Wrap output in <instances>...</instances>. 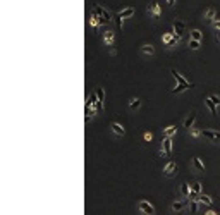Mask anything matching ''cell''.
I'll return each instance as SVG.
<instances>
[{
	"instance_id": "cell-1",
	"label": "cell",
	"mask_w": 220,
	"mask_h": 215,
	"mask_svg": "<svg viewBox=\"0 0 220 215\" xmlns=\"http://www.w3.org/2000/svg\"><path fill=\"white\" fill-rule=\"evenodd\" d=\"M179 40H181V35H177V33H174V35H170V33H163V36H162V41L167 47H172L174 43H177Z\"/></svg>"
},
{
	"instance_id": "cell-2",
	"label": "cell",
	"mask_w": 220,
	"mask_h": 215,
	"mask_svg": "<svg viewBox=\"0 0 220 215\" xmlns=\"http://www.w3.org/2000/svg\"><path fill=\"white\" fill-rule=\"evenodd\" d=\"M96 103H98V95H96V90L90 93L86 100V108H96Z\"/></svg>"
},
{
	"instance_id": "cell-3",
	"label": "cell",
	"mask_w": 220,
	"mask_h": 215,
	"mask_svg": "<svg viewBox=\"0 0 220 215\" xmlns=\"http://www.w3.org/2000/svg\"><path fill=\"white\" fill-rule=\"evenodd\" d=\"M95 12L100 14V16L105 19V23H110V21H112V14H110L108 10H105L102 5H95Z\"/></svg>"
},
{
	"instance_id": "cell-4",
	"label": "cell",
	"mask_w": 220,
	"mask_h": 215,
	"mask_svg": "<svg viewBox=\"0 0 220 215\" xmlns=\"http://www.w3.org/2000/svg\"><path fill=\"white\" fill-rule=\"evenodd\" d=\"M139 210H141L143 213H155V208H153V205H150L148 201H146V200H141V201H139Z\"/></svg>"
},
{
	"instance_id": "cell-5",
	"label": "cell",
	"mask_w": 220,
	"mask_h": 215,
	"mask_svg": "<svg viewBox=\"0 0 220 215\" xmlns=\"http://www.w3.org/2000/svg\"><path fill=\"white\" fill-rule=\"evenodd\" d=\"M203 136H205V138H208L210 141H220V133H218V131L203 129Z\"/></svg>"
},
{
	"instance_id": "cell-6",
	"label": "cell",
	"mask_w": 220,
	"mask_h": 215,
	"mask_svg": "<svg viewBox=\"0 0 220 215\" xmlns=\"http://www.w3.org/2000/svg\"><path fill=\"white\" fill-rule=\"evenodd\" d=\"M96 95H98L96 110H98V112H102V110H103V102H105V91H103V88H96Z\"/></svg>"
},
{
	"instance_id": "cell-7",
	"label": "cell",
	"mask_w": 220,
	"mask_h": 215,
	"mask_svg": "<svg viewBox=\"0 0 220 215\" xmlns=\"http://www.w3.org/2000/svg\"><path fill=\"white\" fill-rule=\"evenodd\" d=\"M170 74H172V76H174V78H175V79H177V83H179V85H184V86H186V88H193V85H191V83H189V81H186V79H184V78H182V76H181V74H179V72H177V71H175V69H172V71H170Z\"/></svg>"
},
{
	"instance_id": "cell-8",
	"label": "cell",
	"mask_w": 220,
	"mask_h": 215,
	"mask_svg": "<svg viewBox=\"0 0 220 215\" xmlns=\"http://www.w3.org/2000/svg\"><path fill=\"white\" fill-rule=\"evenodd\" d=\"M102 23H105V19L100 16V14H96V12L91 14V17H90V24H91V26H93V28H98Z\"/></svg>"
},
{
	"instance_id": "cell-9",
	"label": "cell",
	"mask_w": 220,
	"mask_h": 215,
	"mask_svg": "<svg viewBox=\"0 0 220 215\" xmlns=\"http://www.w3.org/2000/svg\"><path fill=\"white\" fill-rule=\"evenodd\" d=\"M162 148L167 152V155L172 153V136H165L162 141Z\"/></svg>"
},
{
	"instance_id": "cell-10",
	"label": "cell",
	"mask_w": 220,
	"mask_h": 215,
	"mask_svg": "<svg viewBox=\"0 0 220 215\" xmlns=\"http://www.w3.org/2000/svg\"><path fill=\"white\" fill-rule=\"evenodd\" d=\"M103 41H105V45H108V47H113V31H103Z\"/></svg>"
},
{
	"instance_id": "cell-11",
	"label": "cell",
	"mask_w": 220,
	"mask_h": 215,
	"mask_svg": "<svg viewBox=\"0 0 220 215\" xmlns=\"http://www.w3.org/2000/svg\"><path fill=\"white\" fill-rule=\"evenodd\" d=\"M110 127H112V131L117 134V136H124V134H126V129H124L119 122H112V126H110Z\"/></svg>"
},
{
	"instance_id": "cell-12",
	"label": "cell",
	"mask_w": 220,
	"mask_h": 215,
	"mask_svg": "<svg viewBox=\"0 0 220 215\" xmlns=\"http://www.w3.org/2000/svg\"><path fill=\"white\" fill-rule=\"evenodd\" d=\"M175 169H177V163H175V162H168L167 167L163 169V174H165V176H172V174L175 172Z\"/></svg>"
},
{
	"instance_id": "cell-13",
	"label": "cell",
	"mask_w": 220,
	"mask_h": 215,
	"mask_svg": "<svg viewBox=\"0 0 220 215\" xmlns=\"http://www.w3.org/2000/svg\"><path fill=\"white\" fill-rule=\"evenodd\" d=\"M148 12L151 14L153 17H158V16H160V5H158L157 2H153L151 5L148 7Z\"/></svg>"
},
{
	"instance_id": "cell-14",
	"label": "cell",
	"mask_w": 220,
	"mask_h": 215,
	"mask_svg": "<svg viewBox=\"0 0 220 215\" xmlns=\"http://www.w3.org/2000/svg\"><path fill=\"white\" fill-rule=\"evenodd\" d=\"M184 28H186V24L182 23V21H175V23H174V33H177V35L182 36V33H184Z\"/></svg>"
},
{
	"instance_id": "cell-15",
	"label": "cell",
	"mask_w": 220,
	"mask_h": 215,
	"mask_svg": "<svg viewBox=\"0 0 220 215\" xmlns=\"http://www.w3.org/2000/svg\"><path fill=\"white\" fill-rule=\"evenodd\" d=\"M194 119H196V112H191V115H188V119L184 121V127H186V129H191V127H193Z\"/></svg>"
},
{
	"instance_id": "cell-16",
	"label": "cell",
	"mask_w": 220,
	"mask_h": 215,
	"mask_svg": "<svg viewBox=\"0 0 220 215\" xmlns=\"http://www.w3.org/2000/svg\"><path fill=\"white\" fill-rule=\"evenodd\" d=\"M205 105H206V107L208 108H210V110H212V114H217V103H215V102L213 100H212V98H206V100H205Z\"/></svg>"
},
{
	"instance_id": "cell-17",
	"label": "cell",
	"mask_w": 220,
	"mask_h": 215,
	"mask_svg": "<svg viewBox=\"0 0 220 215\" xmlns=\"http://www.w3.org/2000/svg\"><path fill=\"white\" fill-rule=\"evenodd\" d=\"M119 14L124 17V19H127V17H133L134 16V9H133V7H127V9H122Z\"/></svg>"
},
{
	"instance_id": "cell-18",
	"label": "cell",
	"mask_w": 220,
	"mask_h": 215,
	"mask_svg": "<svg viewBox=\"0 0 220 215\" xmlns=\"http://www.w3.org/2000/svg\"><path fill=\"white\" fill-rule=\"evenodd\" d=\"M129 107H131V110H136V108L141 107V98H131V102H129Z\"/></svg>"
},
{
	"instance_id": "cell-19",
	"label": "cell",
	"mask_w": 220,
	"mask_h": 215,
	"mask_svg": "<svg viewBox=\"0 0 220 215\" xmlns=\"http://www.w3.org/2000/svg\"><path fill=\"white\" fill-rule=\"evenodd\" d=\"M198 201L205 203V205H212V203H213V200H212L208 195H200V196H198Z\"/></svg>"
},
{
	"instance_id": "cell-20",
	"label": "cell",
	"mask_w": 220,
	"mask_h": 215,
	"mask_svg": "<svg viewBox=\"0 0 220 215\" xmlns=\"http://www.w3.org/2000/svg\"><path fill=\"white\" fill-rule=\"evenodd\" d=\"M177 133V126H168L167 129H163V138L165 136H174Z\"/></svg>"
},
{
	"instance_id": "cell-21",
	"label": "cell",
	"mask_w": 220,
	"mask_h": 215,
	"mask_svg": "<svg viewBox=\"0 0 220 215\" xmlns=\"http://www.w3.org/2000/svg\"><path fill=\"white\" fill-rule=\"evenodd\" d=\"M193 165L196 167V169L200 170V172H203V170H205V163L201 162V160L198 158V157H194V158H193Z\"/></svg>"
},
{
	"instance_id": "cell-22",
	"label": "cell",
	"mask_w": 220,
	"mask_h": 215,
	"mask_svg": "<svg viewBox=\"0 0 220 215\" xmlns=\"http://www.w3.org/2000/svg\"><path fill=\"white\" fill-rule=\"evenodd\" d=\"M184 207H186V201H174L172 203V210H174V212H181Z\"/></svg>"
},
{
	"instance_id": "cell-23",
	"label": "cell",
	"mask_w": 220,
	"mask_h": 215,
	"mask_svg": "<svg viewBox=\"0 0 220 215\" xmlns=\"http://www.w3.org/2000/svg\"><path fill=\"white\" fill-rule=\"evenodd\" d=\"M141 52L146 53V55H153V53H155V48H153V45H143Z\"/></svg>"
},
{
	"instance_id": "cell-24",
	"label": "cell",
	"mask_w": 220,
	"mask_h": 215,
	"mask_svg": "<svg viewBox=\"0 0 220 215\" xmlns=\"http://www.w3.org/2000/svg\"><path fill=\"white\" fill-rule=\"evenodd\" d=\"M189 193H191V188H189V184H188V183H184V184L181 186V195L184 196V198H188Z\"/></svg>"
},
{
	"instance_id": "cell-25",
	"label": "cell",
	"mask_w": 220,
	"mask_h": 215,
	"mask_svg": "<svg viewBox=\"0 0 220 215\" xmlns=\"http://www.w3.org/2000/svg\"><path fill=\"white\" fill-rule=\"evenodd\" d=\"M200 41H201V40L189 38V47H191V50H198V48H200Z\"/></svg>"
},
{
	"instance_id": "cell-26",
	"label": "cell",
	"mask_w": 220,
	"mask_h": 215,
	"mask_svg": "<svg viewBox=\"0 0 220 215\" xmlns=\"http://www.w3.org/2000/svg\"><path fill=\"white\" fill-rule=\"evenodd\" d=\"M198 200H191V203H189V210H191V213H196L198 212Z\"/></svg>"
},
{
	"instance_id": "cell-27",
	"label": "cell",
	"mask_w": 220,
	"mask_h": 215,
	"mask_svg": "<svg viewBox=\"0 0 220 215\" xmlns=\"http://www.w3.org/2000/svg\"><path fill=\"white\" fill-rule=\"evenodd\" d=\"M215 14H217V12H215V9H208L206 10V12H205V19H215Z\"/></svg>"
},
{
	"instance_id": "cell-28",
	"label": "cell",
	"mask_w": 220,
	"mask_h": 215,
	"mask_svg": "<svg viewBox=\"0 0 220 215\" xmlns=\"http://www.w3.org/2000/svg\"><path fill=\"white\" fill-rule=\"evenodd\" d=\"M189 133H191V136H193V138H198L200 134H203V131L196 129V127H191V129H189Z\"/></svg>"
},
{
	"instance_id": "cell-29",
	"label": "cell",
	"mask_w": 220,
	"mask_h": 215,
	"mask_svg": "<svg viewBox=\"0 0 220 215\" xmlns=\"http://www.w3.org/2000/svg\"><path fill=\"white\" fill-rule=\"evenodd\" d=\"M191 38L193 40H201V31L200 30H193L191 31Z\"/></svg>"
},
{
	"instance_id": "cell-30",
	"label": "cell",
	"mask_w": 220,
	"mask_h": 215,
	"mask_svg": "<svg viewBox=\"0 0 220 215\" xmlns=\"http://www.w3.org/2000/svg\"><path fill=\"white\" fill-rule=\"evenodd\" d=\"M186 90V86L184 85H177V88H174L172 90V95H177V93H182Z\"/></svg>"
},
{
	"instance_id": "cell-31",
	"label": "cell",
	"mask_w": 220,
	"mask_h": 215,
	"mask_svg": "<svg viewBox=\"0 0 220 215\" xmlns=\"http://www.w3.org/2000/svg\"><path fill=\"white\" fill-rule=\"evenodd\" d=\"M191 189H193L194 193H198V195H201V183H194L191 186Z\"/></svg>"
},
{
	"instance_id": "cell-32",
	"label": "cell",
	"mask_w": 220,
	"mask_h": 215,
	"mask_svg": "<svg viewBox=\"0 0 220 215\" xmlns=\"http://www.w3.org/2000/svg\"><path fill=\"white\" fill-rule=\"evenodd\" d=\"M122 19H124V17L120 16V14H117V17H115V24H117V28H119V30L122 28Z\"/></svg>"
},
{
	"instance_id": "cell-33",
	"label": "cell",
	"mask_w": 220,
	"mask_h": 215,
	"mask_svg": "<svg viewBox=\"0 0 220 215\" xmlns=\"http://www.w3.org/2000/svg\"><path fill=\"white\" fill-rule=\"evenodd\" d=\"M153 140V134L151 133H145V141H151Z\"/></svg>"
},
{
	"instance_id": "cell-34",
	"label": "cell",
	"mask_w": 220,
	"mask_h": 215,
	"mask_svg": "<svg viewBox=\"0 0 220 215\" xmlns=\"http://www.w3.org/2000/svg\"><path fill=\"white\" fill-rule=\"evenodd\" d=\"M210 98H212V100H213V102H215V103H217V105L220 103V98L217 96V95H212V96H210Z\"/></svg>"
},
{
	"instance_id": "cell-35",
	"label": "cell",
	"mask_w": 220,
	"mask_h": 215,
	"mask_svg": "<svg viewBox=\"0 0 220 215\" xmlns=\"http://www.w3.org/2000/svg\"><path fill=\"white\" fill-rule=\"evenodd\" d=\"M213 28H217V30H220V19H215V21H213Z\"/></svg>"
},
{
	"instance_id": "cell-36",
	"label": "cell",
	"mask_w": 220,
	"mask_h": 215,
	"mask_svg": "<svg viewBox=\"0 0 220 215\" xmlns=\"http://www.w3.org/2000/svg\"><path fill=\"white\" fill-rule=\"evenodd\" d=\"M174 2H175V0H167V3H168V5H174Z\"/></svg>"
},
{
	"instance_id": "cell-37",
	"label": "cell",
	"mask_w": 220,
	"mask_h": 215,
	"mask_svg": "<svg viewBox=\"0 0 220 215\" xmlns=\"http://www.w3.org/2000/svg\"><path fill=\"white\" fill-rule=\"evenodd\" d=\"M217 38L220 40V30H218V33H217Z\"/></svg>"
}]
</instances>
